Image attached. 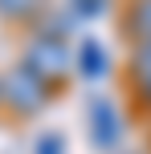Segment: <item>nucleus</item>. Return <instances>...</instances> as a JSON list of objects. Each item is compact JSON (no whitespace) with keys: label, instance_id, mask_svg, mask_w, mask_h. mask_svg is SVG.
I'll return each mask as SVG.
<instances>
[{"label":"nucleus","instance_id":"3","mask_svg":"<svg viewBox=\"0 0 151 154\" xmlns=\"http://www.w3.org/2000/svg\"><path fill=\"white\" fill-rule=\"evenodd\" d=\"M86 134L98 150H119L123 142V114L110 97H94L86 106Z\"/></svg>","mask_w":151,"mask_h":154},{"label":"nucleus","instance_id":"6","mask_svg":"<svg viewBox=\"0 0 151 154\" xmlns=\"http://www.w3.org/2000/svg\"><path fill=\"white\" fill-rule=\"evenodd\" d=\"M119 29L131 45H151V0H127Z\"/></svg>","mask_w":151,"mask_h":154},{"label":"nucleus","instance_id":"7","mask_svg":"<svg viewBox=\"0 0 151 154\" xmlns=\"http://www.w3.org/2000/svg\"><path fill=\"white\" fill-rule=\"evenodd\" d=\"M45 12V0H0V20L8 24H33Z\"/></svg>","mask_w":151,"mask_h":154},{"label":"nucleus","instance_id":"9","mask_svg":"<svg viewBox=\"0 0 151 154\" xmlns=\"http://www.w3.org/2000/svg\"><path fill=\"white\" fill-rule=\"evenodd\" d=\"M33 154H65V138L61 134H41L37 146H33Z\"/></svg>","mask_w":151,"mask_h":154},{"label":"nucleus","instance_id":"1","mask_svg":"<svg viewBox=\"0 0 151 154\" xmlns=\"http://www.w3.org/2000/svg\"><path fill=\"white\" fill-rule=\"evenodd\" d=\"M53 85H45L41 77H33L21 61L12 69L0 73V109H4L12 122H29V118L45 114L49 101H53Z\"/></svg>","mask_w":151,"mask_h":154},{"label":"nucleus","instance_id":"5","mask_svg":"<svg viewBox=\"0 0 151 154\" xmlns=\"http://www.w3.org/2000/svg\"><path fill=\"white\" fill-rule=\"evenodd\" d=\"M127 93L135 106L151 109V45H135L127 57Z\"/></svg>","mask_w":151,"mask_h":154},{"label":"nucleus","instance_id":"2","mask_svg":"<svg viewBox=\"0 0 151 154\" xmlns=\"http://www.w3.org/2000/svg\"><path fill=\"white\" fill-rule=\"evenodd\" d=\"M21 65L33 77H41L45 85L57 89V85L74 73V49L65 45L61 37H41V32H33V37L25 41V49H21Z\"/></svg>","mask_w":151,"mask_h":154},{"label":"nucleus","instance_id":"8","mask_svg":"<svg viewBox=\"0 0 151 154\" xmlns=\"http://www.w3.org/2000/svg\"><path fill=\"white\" fill-rule=\"evenodd\" d=\"M106 8H110V0H70L74 20H98V16H106Z\"/></svg>","mask_w":151,"mask_h":154},{"label":"nucleus","instance_id":"4","mask_svg":"<svg viewBox=\"0 0 151 154\" xmlns=\"http://www.w3.org/2000/svg\"><path fill=\"white\" fill-rule=\"evenodd\" d=\"M74 73L82 81H102L110 73V53H106V45L98 37H82L74 45Z\"/></svg>","mask_w":151,"mask_h":154}]
</instances>
